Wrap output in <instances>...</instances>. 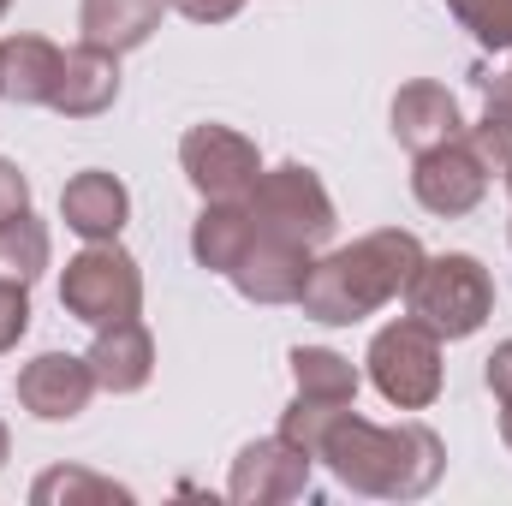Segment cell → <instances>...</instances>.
<instances>
[{"label": "cell", "instance_id": "13", "mask_svg": "<svg viewBox=\"0 0 512 506\" xmlns=\"http://www.w3.org/2000/svg\"><path fill=\"white\" fill-rule=\"evenodd\" d=\"M393 137H399L411 155H423V149H435V143L465 137V114H459L453 90H447V84H429V78L405 84V90L393 96Z\"/></svg>", "mask_w": 512, "mask_h": 506}, {"label": "cell", "instance_id": "5", "mask_svg": "<svg viewBox=\"0 0 512 506\" xmlns=\"http://www.w3.org/2000/svg\"><path fill=\"white\" fill-rule=\"evenodd\" d=\"M370 381L382 387L387 405L423 411L441 399V334H429L417 316L393 322L370 340Z\"/></svg>", "mask_w": 512, "mask_h": 506}, {"label": "cell", "instance_id": "11", "mask_svg": "<svg viewBox=\"0 0 512 506\" xmlns=\"http://www.w3.org/2000/svg\"><path fill=\"white\" fill-rule=\"evenodd\" d=\"M96 393L90 376V358H72V352H42L18 370V405L42 423H72Z\"/></svg>", "mask_w": 512, "mask_h": 506}, {"label": "cell", "instance_id": "4", "mask_svg": "<svg viewBox=\"0 0 512 506\" xmlns=\"http://www.w3.org/2000/svg\"><path fill=\"white\" fill-rule=\"evenodd\" d=\"M60 304L66 316L90 322V328H108V322H131L143 310V274L114 239L108 245H90L66 262V280H60Z\"/></svg>", "mask_w": 512, "mask_h": 506}, {"label": "cell", "instance_id": "7", "mask_svg": "<svg viewBox=\"0 0 512 506\" xmlns=\"http://www.w3.org/2000/svg\"><path fill=\"white\" fill-rule=\"evenodd\" d=\"M179 167L203 203H251L256 179H262L256 143L233 126H191L179 137Z\"/></svg>", "mask_w": 512, "mask_h": 506}, {"label": "cell", "instance_id": "12", "mask_svg": "<svg viewBox=\"0 0 512 506\" xmlns=\"http://www.w3.org/2000/svg\"><path fill=\"white\" fill-rule=\"evenodd\" d=\"M114 96H120V54H108V48H72L66 60H60V84H54V114H66V120H96V114H108L114 108Z\"/></svg>", "mask_w": 512, "mask_h": 506}, {"label": "cell", "instance_id": "28", "mask_svg": "<svg viewBox=\"0 0 512 506\" xmlns=\"http://www.w3.org/2000/svg\"><path fill=\"white\" fill-rule=\"evenodd\" d=\"M483 90H489V108H512V66L495 72V78H483Z\"/></svg>", "mask_w": 512, "mask_h": 506}, {"label": "cell", "instance_id": "25", "mask_svg": "<svg viewBox=\"0 0 512 506\" xmlns=\"http://www.w3.org/2000/svg\"><path fill=\"white\" fill-rule=\"evenodd\" d=\"M18 215H30V179L12 161H0V227L18 221Z\"/></svg>", "mask_w": 512, "mask_h": 506}, {"label": "cell", "instance_id": "9", "mask_svg": "<svg viewBox=\"0 0 512 506\" xmlns=\"http://www.w3.org/2000/svg\"><path fill=\"white\" fill-rule=\"evenodd\" d=\"M227 495L239 506H280L310 495V453L286 435H268L251 441L239 459H233V477H227Z\"/></svg>", "mask_w": 512, "mask_h": 506}, {"label": "cell", "instance_id": "19", "mask_svg": "<svg viewBox=\"0 0 512 506\" xmlns=\"http://www.w3.org/2000/svg\"><path fill=\"white\" fill-rule=\"evenodd\" d=\"M292 381L304 399H328V405H352L358 399V370L352 358L328 352V346H298L292 352Z\"/></svg>", "mask_w": 512, "mask_h": 506}, {"label": "cell", "instance_id": "27", "mask_svg": "<svg viewBox=\"0 0 512 506\" xmlns=\"http://www.w3.org/2000/svg\"><path fill=\"white\" fill-rule=\"evenodd\" d=\"M483 376H489V387H495V399L507 405L512 399V340H501V346L489 352V370H483Z\"/></svg>", "mask_w": 512, "mask_h": 506}, {"label": "cell", "instance_id": "2", "mask_svg": "<svg viewBox=\"0 0 512 506\" xmlns=\"http://www.w3.org/2000/svg\"><path fill=\"white\" fill-rule=\"evenodd\" d=\"M423 268V245L417 233H399V227H382L346 251L322 256L304 280V316L328 322V328H346V322H364L376 316L387 298H399L411 286V274Z\"/></svg>", "mask_w": 512, "mask_h": 506}, {"label": "cell", "instance_id": "30", "mask_svg": "<svg viewBox=\"0 0 512 506\" xmlns=\"http://www.w3.org/2000/svg\"><path fill=\"white\" fill-rule=\"evenodd\" d=\"M6 453H12V435H6V423H0V465H6Z\"/></svg>", "mask_w": 512, "mask_h": 506}, {"label": "cell", "instance_id": "1", "mask_svg": "<svg viewBox=\"0 0 512 506\" xmlns=\"http://www.w3.org/2000/svg\"><path fill=\"white\" fill-rule=\"evenodd\" d=\"M316 459H328V471L346 489L376 495V501H417L447 471V447L435 429H423V423L382 429L358 411H340L328 423V435L316 441Z\"/></svg>", "mask_w": 512, "mask_h": 506}, {"label": "cell", "instance_id": "16", "mask_svg": "<svg viewBox=\"0 0 512 506\" xmlns=\"http://www.w3.org/2000/svg\"><path fill=\"white\" fill-rule=\"evenodd\" d=\"M149 370H155V340H149V328L137 316L96 328V346H90V376H96V387L137 393L149 381Z\"/></svg>", "mask_w": 512, "mask_h": 506}, {"label": "cell", "instance_id": "26", "mask_svg": "<svg viewBox=\"0 0 512 506\" xmlns=\"http://www.w3.org/2000/svg\"><path fill=\"white\" fill-rule=\"evenodd\" d=\"M167 6H179L191 24H227V18H233L245 0H167Z\"/></svg>", "mask_w": 512, "mask_h": 506}, {"label": "cell", "instance_id": "8", "mask_svg": "<svg viewBox=\"0 0 512 506\" xmlns=\"http://www.w3.org/2000/svg\"><path fill=\"white\" fill-rule=\"evenodd\" d=\"M411 191H417V203H423L429 215H447V221H453V215H471V209L483 203L489 167H483V155H477L471 137H453V143H435V149L417 155Z\"/></svg>", "mask_w": 512, "mask_h": 506}, {"label": "cell", "instance_id": "10", "mask_svg": "<svg viewBox=\"0 0 512 506\" xmlns=\"http://www.w3.org/2000/svg\"><path fill=\"white\" fill-rule=\"evenodd\" d=\"M310 245H298V239H280V233H262L256 227V239L245 245V256L233 262V286L251 298V304H298L304 298V280H310Z\"/></svg>", "mask_w": 512, "mask_h": 506}, {"label": "cell", "instance_id": "6", "mask_svg": "<svg viewBox=\"0 0 512 506\" xmlns=\"http://www.w3.org/2000/svg\"><path fill=\"white\" fill-rule=\"evenodd\" d=\"M245 209H251V221L262 233L298 239V245H310V251H316L322 239H334V203H328L322 179H316L310 167H298V161L262 173Z\"/></svg>", "mask_w": 512, "mask_h": 506}, {"label": "cell", "instance_id": "31", "mask_svg": "<svg viewBox=\"0 0 512 506\" xmlns=\"http://www.w3.org/2000/svg\"><path fill=\"white\" fill-rule=\"evenodd\" d=\"M6 6H12V0H0V18H6Z\"/></svg>", "mask_w": 512, "mask_h": 506}, {"label": "cell", "instance_id": "14", "mask_svg": "<svg viewBox=\"0 0 512 506\" xmlns=\"http://www.w3.org/2000/svg\"><path fill=\"white\" fill-rule=\"evenodd\" d=\"M126 215H131V197L114 173H78V179H66V191H60V221H66L78 239H90V245L120 239Z\"/></svg>", "mask_w": 512, "mask_h": 506}, {"label": "cell", "instance_id": "17", "mask_svg": "<svg viewBox=\"0 0 512 506\" xmlns=\"http://www.w3.org/2000/svg\"><path fill=\"white\" fill-rule=\"evenodd\" d=\"M161 12H167V0H84L78 30H84L90 48L131 54V48H143L161 30Z\"/></svg>", "mask_w": 512, "mask_h": 506}, {"label": "cell", "instance_id": "18", "mask_svg": "<svg viewBox=\"0 0 512 506\" xmlns=\"http://www.w3.org/2000/svg\"><path fill=\"white\" fill-rule=\"evenodd\" d=\"M256 239V221L245 203H209L191 227V256L209 274H233V262L245 256V245Z\"/></svg>", "mask_w": 512, "mask_h": 506}, {"label": "cell", "instance_id": "29", "mask_svg": "<svg viewBox=\"0 0 512 506\" xmlns=\"http://www.w3.org/2000/svg\"><path fill=\"white\" fill-rule=\"evenodd\" d=\"M501 435H507V447H512V399H507V411H501Z\"/></svg>", "mask_w": 512, "mask_h": 506}, {"label": "cell", "instance_id": "22", "mask_svg": "<svg viewBox=\"0 0 512 506\" xmlns=\"http://www.w3.org/2000/svg\"><path fill=\"white\" fill-rule=\"evenodd\" d=\"M447 6L483 48H512V0H447Z\"/></svg>", "mask_w": 512, "mask_h": 506}, {"label": "cell", "instance_id": "15", "mask_svg": "<svg viewBox=\"0 0 512 506\" xmlns=\"http://www.w3.org/2000/svg\"><path fill=\"white\" fill-rule=\"evenodd\" d=\"M60 48L42 36H6L0 42V102L12 108H48L60 84Z\"/></svg>", "mask_w": 512, "mask_h": 506}, {"label": "cell", "instance_id": "3", "mask_svg": "<svg viewBox=\"0 0 512 506\" xmlns=\"http://www.w3.org/2000/svg\"><path fill=\"white\" fill-rule=\"evenodd\" d=\"M405 304H411V316H417L429 334L465 340V334H477V328L489 322V310H495V280H489V268H483L477 256H465V251L423 256V268H417L411 286H405Z\"/></svg>", "mask_w": 512, "mask_h": 506}, {"label": "cell", "instance_id": "24", "mask_svg": "<svg viewBox=\"0 0 512 506\" xmlns=\"http://www.w3.org/2000/svg\"><path fill=\"white\" fill-rule=\"evenodd\" d=\"M30 334V286L0 274V352H12Z\"/></svg>", "mask_w": 512, "mask_h": 506}, {"label": "cell", "instance_id": "23", "mask_svg": "<svg viewBox=\"0 0 512 506\" xmlns=\"http://www.w3.org/2000/svg\"><path fill=\"white\" fill-rule=\"evenodd\" d=\"M471 143H477L483 167L512 185V108H489V114L471 126Z\"/></svg>", "mask_w": 512, "mask_h": 506}, {"label": "cell", "instance_id": "20", "mask_svg": "<svg viewBox=\"0 0 512 506\" xmlns=\"http://www.w3.org/2000/svg\"><path fill=\"white\" fill-rule=\"evenodd\" d=\"M42 268H48V227H42L36 215L6 221V227H0V274L30 286Z\"/></svg>", "mask_w": 512, "mask_h": 506}, {"label": "cell", "instance_id": "21", "mask_svg": "<svg viewBox=\"0 0 512 506\" xmlns=\"http://www.w3.org/2000/svg\"><path fill=\"white\" fill-rule=\"evenodd\" d=\"M36 501H131L120 483H108V477H90V471H48L36 489H30Z\"/></svg>", "mask_w": 512, "mask_h": 506}]
</instances>
